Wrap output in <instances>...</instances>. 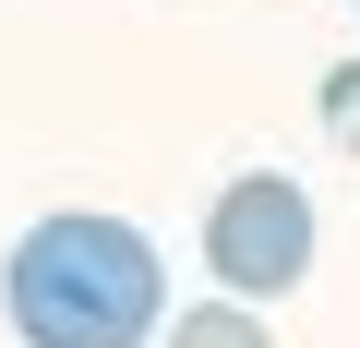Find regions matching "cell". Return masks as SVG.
<instances>
[{
	"mask_svg": "<svg viewBox=\"0 0 360 348\" xmlns=\"http://www.w3.org/2000/svg\"><path fill=\"white\" fill-rule=\"evenodd\" d=\"M0 312H13L25 348H144L168 324V264L132 217H96V205H60L13 240L0 264Z\"/></svg>",
	"mask_w": 360,
	"mask_h": 348,
	"instance_id": "1",
	"label": "cell"
},
{
	"mask_svg": "<svg viewBox=\"0 0 360 348\" xmlns=\"http://www.w3.org/2000/svg\"><path fill=\"white\" fill-rule=\"evenodd\" d=\"M205 264L229 300H288L312 276V193L288 168H240V181L205 205Z\"/></svg>",
	"mask_w": 360,
	"mask_h": 348,
	"instance_id": "2",
	"label": "cell"
},
{
	"mask_svg": "<svg viewBox=\"0 0 360 348\" xmlns=\"http://www.w3.org/2000/svg\"><path fill=\"white\" fill-rule=\"evenodd\" d=\"M168 348H276V336H264V312H252V300H229V288H217V300H193V312L168 324Z\"/></svg>",
	"mask_w": 360,
	"mask_h": 348,
	"instance_id": "3",
	"label": "cell"
},
{
	"mask_svg": "<svg viewBox=\"0 0 360 348\" xmlns=\"http://www.w3.org/2000/svg\"><path fill=\"white\" fill-rule=\"evenodd\" d=\"M312 108H324V132H336V144H348V156H360V60H336V72H324V96H312Z\"/></svg>",
	"mask_w": 360,
	"mask_h": 348,
	"instance_id": "4",
	"label": "cell"
}]
</instances>
